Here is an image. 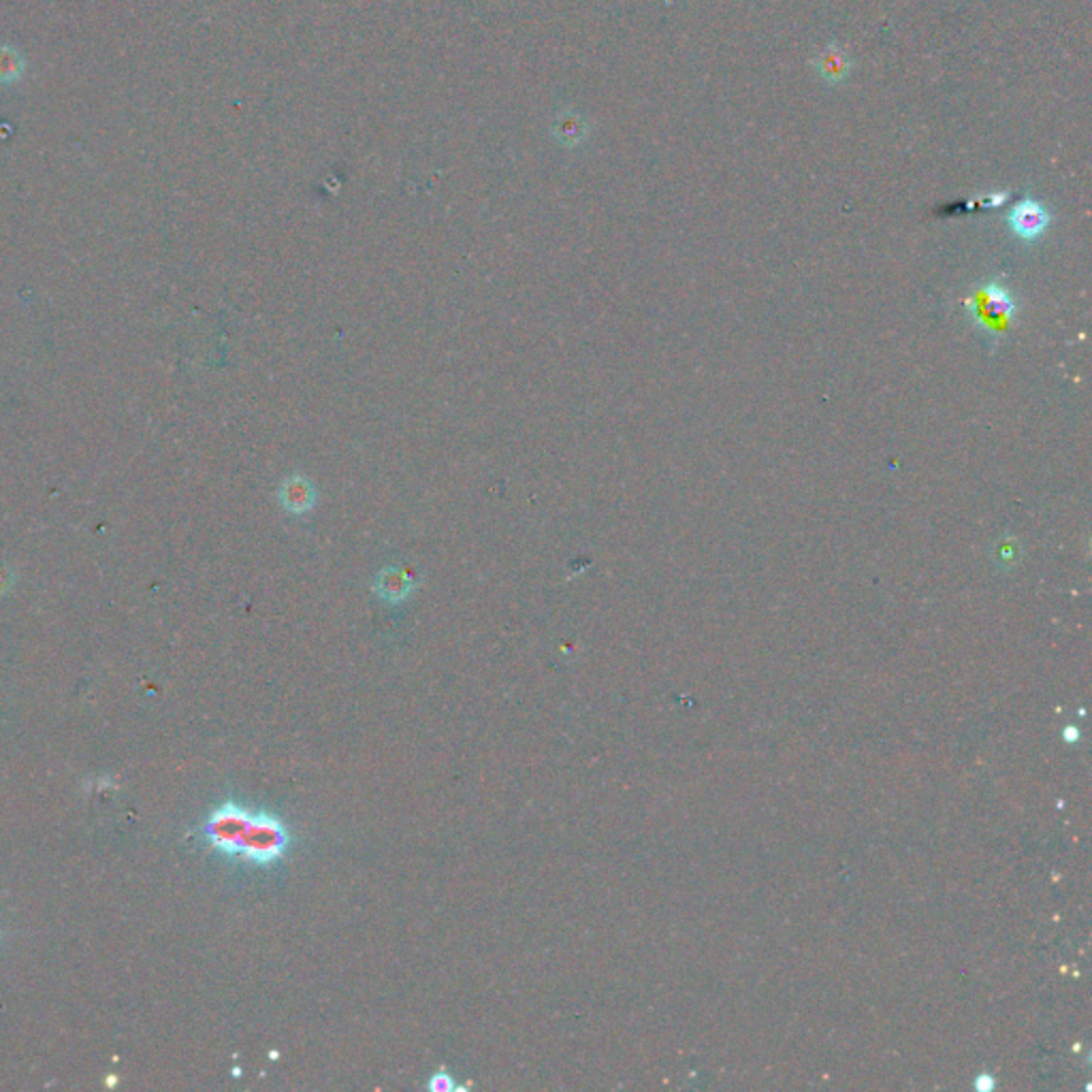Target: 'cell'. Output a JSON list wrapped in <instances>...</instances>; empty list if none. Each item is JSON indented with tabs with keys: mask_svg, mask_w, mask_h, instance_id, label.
<instances>
[{
	"mask_svg": "<svg viewBox=\"0 0 1092 1092\" xmlns=\"http://www.w3.org/2000/svg\"><path fill=\"white\" fill-rule=\"evenodd\" d=\"M1050 225V214L1047 209L1034 199H1024L1018 205H1013L1009 212V226L1012 231L1024 241H1034L1045 233Z\"/></svg>",
	"mask_w": 1092,
	"mask_h": 1092,
	"instance_id": "1",
	"label": "cell"
},
{
	"mask_svg": "<svg viewBox=\"0 0 1092 1092\" xmlns=\"http://www.w3.org/2000/svg\"><path fill=\"white\" fill-rule=\"evenodd\" d=\"M278 499H280L284 510L295 514V517H301V514L314 510L316 501H319V491H316L314 482L303 474H290L289 478L282 480Z\"/></svg>",
	"mask_w": 1092,
	"mask_h": 1092,
	"instance_id": "2",
	"label": "cell"
},
{
	"mask_svg": "<svg viewBox=\"0 0 1092 1092\" xmlns=\"http://www.w3.org/2000/svg\"><path fill=\"white\" fill-rule=\"evenodd\" d=\"M415 589L416 576L397 566L380 570L376 579H373V593H376L380 600L389 602V604H399V602L408 600Z\"/></svg>",
	"mask_w": 1092,
	"mask_h": 1092,
	"instance_id": "3",
	"label": "cell"
},
{
	"mask_svg": "<svg viewBox=\"0 0 1092 1092\" xmlns=\"http://www.w3.org/2000/svg\"><path fill=\"white\" fill-rule=\"evenodd\" d=\"M983 310H986V314L990 319H1012L1015 314V303L1012 299V295L1007 293L1005 289L992 287L986 289V301H983Z\"/></svg>",
	"mask_w": 1092,
	"mask_h": 1092,
	"instance_id": "4",
	"label": "cell"
},
{
	"mask_svg": "<svg viewBox=\"0 0 1092 1092\" xmlns=\"http://www.w3.org/2000/svg\"><path fill=\"white\" fill-rule=\"evenodd\" d=\"M24 68H26V62H24V56L17 49L0 47V84L11 86L20 81Z\"/></svg>",
	"mask_w": 1092,
	"mask_h": 1092,
	"instance_id": "5",
	"label": "cell"
},
{
	"mask_svg": "<svg viewBox=\"0 0 1092 1092\" xmlns=\"http://www.w3.org/2000/svg\"><path fill=\"white\" fill-rule=\"evenodd\" d=\"M847 67L849 65L845 56H843L839 49H826V52L822 54V58H819V73L828 81H841L849 71Z\"/></svg>",
	"mask_w": 1092,
	"mask_h": 1092,
	"instance_id": "6",
	"label": "cell"
},
{
	"mask_svg": "<svg viewBox=\"0 0 1092 1092\" xmlns=\"http://www.w3.org/2000/svg\"><path fill=\"white\" fill-rule=\"evenodd\" d=\"M427 1088L434 1090V1092H448V1090L455 1088V1082H453V1077H450L446 1071H437V1073H434V1076H431Z\"/></svg>",
	"mask_w": 1092,
	"mask_h": 1092,
	"instance_id": "7",
	"label": "cell"
}]
</instances>
